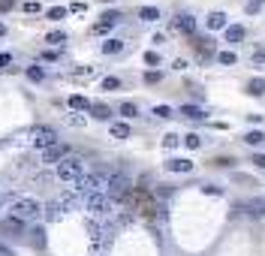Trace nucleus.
I'll return each mask as SVG.
<instances>
[{"label":"nucleus","mask_w":265,"mask_h":256,"mask_svg":"<svg viewBox=\"0 0 265 256\" xmlns=\"http://www.w3.org/2000/svg\"><path fill=\"white\" fill-rule=\"evenodd\" d=\"M108 178H111V175H106V172L85 175V178H79V181H75V193H85V196L106 193V187H108Z\"/></svg>","instance_id":"f257e3e1"},{"label":"nucleus","mask_w":265,"mask_h":256,"mask_svg":"<svg viewBox=\"0 0 265 256\" xmlns=\"http://www.w3.org/2000/svg\"><path fill=\"white\" fill-rule=\"evenodd\" d=\"M40 214H43V205L36 202V199H30V196H21V199L12 202V217H15V220H21V223L36 220Z\"/></svg>","instance_id":"f03ea898"},{"label":"nucleus","mask_w":265,"mask_h":256,"mask_svg":"<svg viewBox=\"0 0 265 256\" xmlns=\"http://www.w3.org/2000/svg\"><path fill=\"white\" fill-rule=\"evenodd\" d=\"M106 196L111 202H124L127 196H133V181L127 175H111L108 178V187H106Z\"/></svg>","instance_id":"7ed1b4c3"},{"label":"nucleus","mask_w":265,"mask_h":256,"mask_svg":"<svg viewBox=\"0 0 265 256\" xmlns=\"http://www.w3.org/2000/svg\"><path fill=\"white\" fill-rule=\"evenodd\" d=\"M57 178L60 181H79V178H85V160L82 157H63L57 163Z\"/></svg>","instance_id":"20e7f679"},{"label":"nucleus","mask_w":265,"mask_h":256,"mask_svg":"<svg viewBox=\"0 0 265 256\" xmlns=\"http://www.w3.org/2000/svg\"><path fill=\"white\" fill-rule=\"evenodd\" d=\"M30 142H33V148L49 151L52 145H57V133L52 127H36V130H30Z\"/></svg>","instance_id":"39448f33"},{"label":"nucleus","mask_w":265,"mask_h":256,"mask_svg":"<svg viewBox=\"0 0 265 256\" xmlns=\"http://www.w3.org/2000/svg\"><path fill=\"white\" fill-rule=\"evenodd\" d=\"M193 49L199 54V60H211L214 57V40H208V36H193Z\"/></svg>","instance_id":"423d86ee"},{"label":"nucleus","mask_w":265,"mask_h":256,"mask_svg":"<svg viewBox=\"0 0 265 256\" xmlns=\"http://www.w3.org/2000/svg\"><path fill=\"white\" fill-rule=\"evenodd\" d=\"M108 205H111V199L106 196V193H94V196H88V211L91 214H108Z\"/></svg>","instance_id":"0eeeda50"},{"label":"nucleus","mask_w":265,"mask_h":256,"mask_svg":"<svg viewBox=\"0 0 265 256\" xmlns=\"http://www.w3.org/2000/svg\"><path fill=\"white\" fill-rule=\"evenodd\" d=\"M63 157H69V151H66V145H60V142L52 145L49 151H43V160H46V163H60Z\"/></svg>","instance_id":"6e6552de"},{"label":"nucleus","mask_w":265,"mask_h":256,"mask_svg":"<svg viewBox=\"0 0 265 256\" xmlns=\"http://www.w3.org/2000/svg\"><path fill=\"white\" fill-rule=\"evenodd\" d=\"M118 18H121L118 12H106V15H103V21H97L91 30H94V33H106V30H111V27L118 24Z\"/></svg>","instance_id":"1a4fd4ad"},{"label":"nucleus","mask_w":265,"mask_h":256,"mask_svg":"<svg viewBox=\"0 0 265 256\" xmlns=\"http://www.w3.org/2000/svg\"><path fill=\"white\" fill-rule=\"evenodd\" d=\"M205 24H208V30H226V27H229L226 12H211V15L205 18Z\"/></svg>","instance_id":"9d476101"},{"label":"nucleus","mask_w":265,"mask_h":256,"mask_svg":"<svg viewBox=\"0 0 265 256\" xmlns=\"http://www.w3.org/2000/svg\"><path fill=\"white\" fill-rule=\"evenodd\" d=\"M88 112H91L97 121H108V118H111V108H108V105H103V102H91Z\"/></svg>","instance_id":"9b49d317"},{"label":"nucleus","mask_w":265,"mask_h":256,"mask_svg":"<svg viewBox=\"0 0 265 256\" xmlns=\"http://www.w3.org/2000/svg\"><path fill=\"white\" fill-rule=\"evenodd\" d=\"M175 24H178V30H184V33L196 36V21H193L190 15H178V18H175Z\"/></svg>","instance_id":"f8f14e48"},{"label":"nucleus","mask_w":265,"mask_h":256,"mask_svg":"<svg viewBox=\"0 0 265 256\" xmlns=\"http://www.w3.org/2000/svg\"><path fill=\"white\" fill-rule=\"evenodd\" d=\"M244 40V24H229L226 27V43H241Z\"/></svg>","instance_id":"ddd939ff"},{"label":"nucleus","mask_w":265,"mask_h":256,"mask_svg":"<svg viewBox=\"0 0 265 256\" xmlns=\"http://www.w3.org/2000/svg\"><path fill=\"white\" fill-rule=\"evenodd\" d=\"M247 94H250V97H262V94H265V79H259V76L250 79V82H247Z\"/></svg>","instance_id":"4468645a"},{"label":"nucleus","mask_w":265,"mask_h":256,"mask_svg":"<svg viewBox=\"0 0 265 256\" xmlns=\"http://www.w3.org/2000/svg\"><path fill=\"white\" fill-rule=\"evenodd\" d=\"M108 133H111V139H127V136H130V127H127L124 121H115V124L108 127Z\"/></svg>","instance_id":"2eb2a0df"},{"label":"nucleus","mask_w":265,"mask_h":256,"mask_svg":"<svg viewBox=\"0 0 265 256\" xmlns=\"http://www.w3.org/2000/svg\"><path fill=\"white\" fill-rule=\"evenodd\" d=\"M166 166H169V172H193V163L190 160H169Z\"/></svg>","instance_id":"dca6fc26"},{"label":"nucleus","mask_w":265,"mask_h":256,"mask_svg":"<svg viewBox=\"0 0 265 256\" xmlns=\"http://www.w3.org/2000/svg\"><path fill=\"white\" fill-rule=\"evenodd\" d=\"M181 115H184V118H193V121H202V118H205V112H202L199 105H184Z\"/></svg>","instance_id":"f3484780"},{"label":"nucleus","mask_w":265,"mask_h":256,"mask_svg":"<svg viewBox=\"0 0 265 256\" xmlns=\"http://www.w3.org/2000/svg\"><path fill=\"white\" fill-rule=\"evenodd\" d=\"M46 43L60 46V43H66V33H63V30H52V33H46Z\"/></svg>","instance_id":"a211bd4d"},{"label":"nucleus","mask_w":265,"mask_h":256,"mask_svg":"<svg viewBox=\"0 0 265 256\" xmlns=\"http://www.w3.org/2000/svg\"><path fill=\"white\" fill-rule=\"evenodd\" d=\"M244 142H247V145H262V142H265V133H262V130H250V133L244 136Z\"/></svg>","instance_id":"6ab92c4d"},{"label":"nucleus","mask_w":265,"mask_h":256,"mask_svg":"<svg viewBox=\"0 0 265 256\" xmlns=\"http://www.w3.org/2000/svg\"><path fill=\"white\" fill-rule=\"evenodd\" d=\"M121 49H124L121 40H108V43H103V51H106V54H118Z\"/></svg>","instance_id":"aec40b11"},{"label":"nucleus","mask_w":265,"mask_h":256,"mask_svg":"<svg viewBox=\"0 0 265 256\" xmlns=\"http://www.w3.org/2000/svg\"><path fill=\"white\" fill-rule=\"evenodd\" d=\"M21 229H24V223L15 220V217H12V220H3V232H18L21 235Z\"/></svg>","instance_id":"412c9836"},{"label":"nucleus","mask_w":265,"mask_h":256,"mask_svg":"<svg viewBox=\"0 0 265 256\" xmlns=\"http://www.w3.org/2000/svg\"><path fill=\"white\" fill-rule=\"evenodd\" d=\"M69 105H72V108H91V102H88L82 94H72V97H69Z\"/></svg>","instance_id":"4be33fe9"},{"label":"nucleus","mask_w":265,"mask_h":256,"mask_svg":"<svg viewBox=\"0 0 265 256\" xmlns=\"http://www.w3.org/2000/svg\"><path fill=\"white\" fill-rule=\"evenodd\" d=\"M43 76H46V72H43L40 66H27V79H30V82L40 85V82H43Z\"/></svg>","instance_id":"5701e85b"},{"label":"nucleus","mask_w":265,"mask_h":256,"mask_svg":"<svg viewBox=\"0 0 265 256\" xmlns=\"http://www.w3.org/2000/svg\"><path fill=\"white\" fill-rule=\"evenodd\" d=\"M121 115H124V118H136V115H139L136 102H121Z\"/></svg>","instance_id":"b1692460"},{"label":"nucleus","mask_w":265,"mask_h":256,"mask_svg":"<svg viewBox=\"0 0 265 256\" xmlns=\"http://www.w3.org/2000/svg\"><path fill=\"white\" fill-rule=\"evenodd\" d=\"M262 6H265V0H247V6H244V12H247V15H256V12H259Z\"/></svg>","instance_id":"393cba45"},{"label":"nucleus","mask_w":265,"mask_h":256,"mask_svg":"<svg viewBox=\"0 0 265 256\" xmlns=\"http://www.w3.org/2000/svg\"><path fill=\"white\" fill-rule=\"evenodd\" d=\"M118 88H121V79H118V76L103 79V91H118Z\"/></svg>","instance_id":"a878e982"},{"label":"nucleus","mask_w":265,"mask_h":256,"mask_svg":"<svg viewBox=\"0 0 265 256\" xmlns=\"http://www.w3.org/2000/svg\"><path fill=\"white\" fill-rule=\"evenodd\" d=\"M139 15H142V18H145V21H157V18H160V12H157V9H154V6H145V9H142V12H139Z\"/></svg>","instance_id":"bb28decb"},{"label":"nucleus","mask_w":265,"mask_h":256,"mask_svg":"<svg viewBox=\"0 0 265 256\" xmlns=\"http://www.w3.org/2000/svg\"><path fill=\"white\" fill-rule=\"evenodd\" d=\"M184 145H187V148H199V145H202V139H199L196 133H187V136H184Z\"/></svg>","instance_id":"cd10ccee"},{"label":"nucleus","mask_w":265,"mask_h":256,"mask_svg":"<svg viewBox=\"0 0 265 256\" xmlns=\"http://www.w3.org/2000/svg\"><path fill=\"white\" fill-rule=\"evenodd\" d=\"M63 15H66V9H63V6H52V9H49V18H52V21H60Z\"/></svg>","instance_id":"c85d7f7f"},{"label":"nucleus","mask_w":265,"mask_h":256,"mask_svg":"<svg viewBox=\"0 0 265 256\" xmlns=\"http://www.w3.org/2000/svg\"><path fill=\"white\" fill-rule=\"evenodd\" d=\"M154 115L157 118H172V108L169 105H154Z\"/></svg>","instance_id":"c756f323"},{"label":"nucleus","mask_w":265,"mask_h":256,"mask_svg":"<svg viewBox=\"0 0 265 256\" xmlns=\"http://www.w3.org/2000/svg\"><path fill=\"white\" fill-rule=\"evenodd\" d=\"M145 63L157 66V63H160V54H157V51H145Z\"/></svg>","instance_id":"7c9ffc66"},{"label":"nucleus","mask_w":265,"mask_h":256,"mask_svg":"<svg viewBox=\"0 0 265 256\" xmlns=\"http://www.w3.org/2000/svg\"><path fill=\"white\" fill-rule=\"evenodd\" d=\"M217 60H220V63H235V54H232V51H220Z\"/></svg>","instance_id":"2f4dec72"},{"label":"nucleus","mask_w":265,"mask_h":256,"mask_svg":"<svg viewBox=\"0 0 265 256\" xmlns=\"http://www.w3.org/2000/svg\"><path fill=\"white\" fill-rule=\"evenodd\" d=\"M175 145H178V136H175V133L163 136V148H175Z\"/></svg>","instance_id":"473e14b6"},{"label":"nucleus","mask_w":265,"mask_h":256,"mask_svg":"<svg viewBox=\"0 0 265 256\" xmlns=\"http://www.w3.org/2000/svg\"><path fill=\"white\" fill-rule=\"evenodd\" d=\"M160 79H163V76H160L157 69H154V72H145V82H148V85H157Z\"/></svg>","instance_id":"72a5a7b5"},{"label":"nucleus","mask_w":265,"mask_h":256,"mask_svg":"<svg viewBox=\"0 0 265 256\" xmlns=\"http://www.w3.org/2000/svg\"><path fill=\"white\" fill-rule=\"evenodd\" d=\"M15 6V0H0V12H9Z\"/></svg>","instance_id":"f704fd0d"},{"label":"nucleus","mask_w":265,"mask_h":256,"mask_svg":"<svg viewBox=\"0 0 265 256\" xmlns=\"http://www.w3.org/2000/svg\"><path fill=\"white\" fill-rule=\"evenodd\" d=\"M211 163H214V166H232L229 157H217V160H211Z\"/></svg>","instance_id":"c9c22d12"},{"label":"nucleus","mask_w":265,"mask_h":256,"mask_svg":"<svg viewBox=\"0 0 265 256\" xmlns=\"http://www.w3.org/2000/svg\"><path fill=\"white\" fill-rule=\"evenodd\" d=\"M253 163H256L259 169H265V154H256V157H253Z\"/></svg>","instance_id":"e433bc0d"},{"label":"nucleus","mask_w":265,"mask_h":256,"mask_svg":"<svg viewBox=\"0 0 265 256\" xmlns=\"http://www.w3.org/2000/svg\"><path fill=\"white\" fill-rule=\"evenodd\" d=\"M24 12H40V3H24Z\"/></svg>","instance_id":"4c0bfd02"},{"label":"nucleus","mask_w":265,"mask_h":256,"mask_svg":"<svg viewBox=\"0 0 265 256\" xmlns=\"http://www.w3.org/2000/svg\"><path fill=\"white\" fill-rule=\"evenodd\" d=\"M253 63H265V51H256L253 54Z\"/></svg>","instance_id":"58836bf2"},{"label":"nucleus","mask_w":265,"mask_h":256,"mask_svg":"<svg viewBox=\"0 0 265 256\" xmlns=\"http://www.w3.org/2000/svg\"><path fill=\"white\" fill-rule=\"evenodd\" d=\"M9 60H12V57H9V54H0V66H6V63H9Z\"/></svg>","instance_id":"ea45409f"},{"label":"nucleus","mask_w":265,"mask_h":256,"mask_svg":"<svg viewBox=\"0 0 265 256\" xmlns=\"http://www.w3.org/2000/svg\"><path fill=\"white\" fill-rule=\"evenodd\" d=\"M0 256H15V253H12L9 247H0Z\"/></svg>","instance_id":"a19ab883"},{"label":"nucleus","mask_w":265,"mask_h":256,"mask_svg":"<svg viewBox=\"0 0 265 256\" xmlns=\"http://www.w3.org/2000/svg\"><path fill=\"white\" fill-rule=\"evenodd\" d=\"M3 33H6V24H0V36H3Z\"/></svg>","instance_id":"79ce46f5"},{"label":"nucleus","mask_w":265,"mask_h":256,"mask_svg":"<svg viewBox=\"0 0 265 256\" xmlns=\"http://www.w3.org/2000/svg\"><path fill=\"white\" fill-rule=\"evenodd\" d=\"M106 3H108V0H106Z\"/></svg>","instance_id":"37998d69"}]
</instances>
